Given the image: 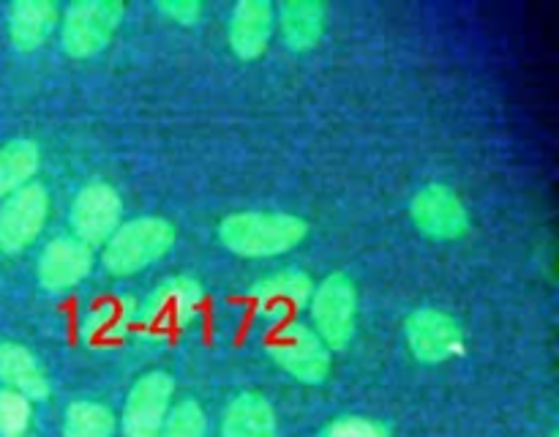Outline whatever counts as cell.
Returning <instances> with one entry per match:
<instances>
[{"label":"cell","mask_w":559,"mask_h":437,"mask_svg":"<svg viewBox=\"0 0 559 437\" xmlns=\"http://www.w3.org/2000/svg\"><path fill=\"white\" fill-rule=\"evenodd\" d=\"M311 293H314V282H311L309 273L298 271V268H284V271L260 279L251 287V304H254L257 315L278 322L287 320L295 311L306 309Z\"/></svg>","instance_id":"cell-12"},{"label":"cell","mask_w":559,"mask_h":437,"mask_svg":"<svg viewBox=\"0 0 559 437\" xmlns=\"http://www.w3.org/2000/svg\"><path fill=\"white\" fill-rule=\"evenodd\" d=\"M115 415L107 404L80 399L69 404L63 418V437H112Z\"/></svg>","instance_id":"cell-21"},{"label":"cell","mask_w":559,"mask_h":437,"mask_svg":"<svg viewBox=\"0 0 559 437\" xmlns=\"http://www.w3.org/2000/svg\"><path fill=\"white\" fill-rule=\"evenodd\" d=\"M205 429L207 421L202 408L194 399H186V402L175 404V408L169 410L158 437H205Z\"/></svg>","instance_id":"cell-23"},{"label":"cell","mask_w":559,"mask_h":437,"mask_svg":"<svg viewBox=\"0 0 559 437\" xmlns=\"http://www.w3.org/2000/svg\"><path fill=\"white\" fill-rule=\"evenodd\" d=\"M49 216V194L41 184H27L0 205V251L20 255L41 235Z\"/></svg>","instance_id":"cell-8"},{"label":"cell","mask_w":559,"mask_h":437,"mask_svg":"<svg viewBox=\"0 0 559 437\" xmlns=\"http://www.w3.org/2000/svg\"><path fill=\"white\" fill-rule=\"evenodd\" d=\"M93 271V249L76 240L74 235H60L44 246L38 257V282L49 293H63V290L76 287L85 282L87 273Z\"/></svg>","instance_id":"cell-13"},{"label":"cell","mask_w":559,"mask_h":437,"mask_svg":"<svg viewBox=\"0 0 559 437\" xmlns=\"http://www.w3.org/2000/svg\"><path fill=\"white\" fill-rule=\"evenodd\" d=\"M205 293L191 276H169L136 309V322L151 339H169L183 331L200 311Z\"/></svg>","instance_id":"cell-4"},{"label":"cell","mask_w":559,"mask_h":437,"mask_svg":"<svg viewBox=\"0 0 559 437\" xmlns=\"http://www.w3.org/2000/svg\"><path fill=\"white\" fill-rule=\"evenodd\" d=\"M41 169V147L33 140H11L0 145V197L33 184L36 173Z\"/></svg>","instance_id":"cell-20"},{"label":"cell","mask_w":559,"mask_h":437,"mask_svg":"<svg viewBox=\"0 0 559 437\" xmlns=\"http://www.w3.org/2000/svg\"><path fill=\"white\" fill-rule=\"evenodd\" d=\"M0 382L9 391L22 393L25 399H36V402L49 397L47 371L25 344L0 342Z\"/></svg>","instance_id":"cell-16"},{"label":"cell","mask_w":559,"mask_h":437,"mask_svg":"<svg viewBox=\"0 0 559 437\" xmlns=\"http://www.w3.org/2000/svg\"><path fill=\"white\" fill-rule=\"evenodd\" d=\"M314 333L325 342L328 350H344L353 342L355 311H358V293L353 279L344 273H331L314 287L309 300Z\"/></svg>","instance_id":"cell-5"},{"label":"cell","mask_w":559,"mask_h":437,"mask_svg":"<svg viewBox=\"0 0 559 437\" xmlns=\"http://www.w3.org/2000/svg\"><path fill=\"white\" fill-rule=\"evenodd\" d=\"M58 5L52 0H16L9 9V42L16 52H36L58 27Z\"/></svg>","instance_id":"cell-15"},{"label":"cell","mask_w":559,"mask_h":437,"mask_svg":"<svg viewBox=\"0 0 559 437\" xmlns=\"http://www.w3.org/2000/svg\"><path fill=\"white\" fill-rule=\"evenodd\" d=\"M309 235L306 218L284 211H240L218 224V238L233 255L278 257L300 246Z\"/></svg>","instance_id":"cell-1"},{"label":"cell","mask_w":559,"mask_h":437,"mask_svg":"<svg viewBox=\"0 0 559 437\" xmlns=\"http://www.w3.org/2000/svg\"><path fill=\"white\" fill-rule=\"evenodd\" d=\"M409 350L424 364H442L464 353V331L456 317L435 306H420L404 322Z\"/></svg>","instance_id":"cell-9"},{"label":"cell","mask_w":559,"mask_h":437,"mask_svg":"<svg viewBox=\"0 0 559 437\" xmlns=\"http://www.w3.org/2000/svg\"><path fill=\"white\" fill-rule=\"evenodd\" d=\"M267 355L289 377L309 382V386H317V382H322L331 375V350L317 336L314 328L304 326V322L278 326L267 336Z\"/></svg>","instance_id":"cell-6"},{"label":"cell","mask_w":559,"mask_h":437,"mask_svg":"<svg viewBox=\"0 0 559 437\" xmlns=\"http://www.w3.org/2000/svg\"><path fill=\"white\" fill-rule=\"evenodd\" d=\"M31 399L0 388V437H25V432L31 429Z\"/></svg>","instance_id":"cell-22"},{"label":"cell","mask_w":559,"mask_h":437,"mask_svg":"<svg viewBox=\"0 0 559 437\" xmlns=\"http://www.w3.org/2000/svg\"><path fill=\"white\" fill-rule=\"evenodd\" d=\"M158 14L167 16V20H173L175 25H197L202 16V3L200 0H162V3L156 5Z\"/></svg>","instance_id":"cell-25"},{"label":"cell","mask_w":559,"mask_h":437,"mask_svg":"<svg viewBox=\"0 0 559 437\" xmlns=\"http://www.w3.org/2000/svg\"><path fill=\"white\" fill-rule=\"evenodd\" d=\"M273 36V5L267 0H240L229 14L227 42L240 60H257Z\"/></svg>","instance_id":"cell-14"},{"label":"cell","mask_w":559,"mask_h":437,"mask_svg":"<svg viewBox=\"0 0 559 437\" xmlns=\"http://www.w3.org/2000/svg\"><path fill=\"white\" fill-rule=\"evenodd\" d=\"M136 322V304L131 298L98 300L82 320V339L87 344L118 342Z\"/></svg>","instance_id":"cell-19"},{"label":"cell","mask_w":559,"mask_h":437,"mask_svg":"<svg viewBox=\"0 0 559 437\" xmlns=\"http://www.w3.org/2000/svg\"><path fill=\"white\" fill-rule=\"evenodd\" d=\"M276 413L257 391H243L227 404L222 437H276Z\"/></svg>","instance_id":"cell-17"},{"label":"cell","mask_w":559,"mask_h":437,"mask_svg":"<svg viewBox=\"0 0 559 437\" xmlns=\"http://www.w3.org/2000/svg\"><path fill=\"white\" fill-rule=\"evenodd\" d=\"M175 246V227L162 216H140L120 222L104 244V268L112 276H134L156 265Z\"/></svg>","instance_id":"cell-2"},{"label":"cell","mask_w":559,"mask_h":437,"mask_svg":"<svg viewBox=\"0 0 559 437\" xmlns=\"http://www.w3.org/2000/svg\"><path fill=\"white\" fill-rule=\"evenodd\" d=\"M328 9L317 0H289L278 9V25H282V36L289 49L295 52H306L320 44L322 33H325Z\"/></svg>","instance_id":"cell-18"},{"label":"cell","mask_w":559,"mask_h":437,"mask_svg":"<svg viewBox=\"0 0 559 437\" xmlns=\"http://www.w3.org/2000/svg\"><path fill=\"white\" fill-rule=\"evenodd\" d=\"M415 227L431 240H459L469 229V213L462 197L442 184H431L413 197L409 205Z\"/></svg>","instance_id":"cell-11"},{"label":"cell","mask_w":559,"mask_h":437,"mask_svg":"<svg viewBox=\"0 0 559 437\" xmlns=\"http://www.w3.org/2000/svg\"><path fill=\"white\" fill-rule=\"evenodd\" d=\"M120 216H123V202H120L118 189L102 184V180L87 184L76 191L74 202H71V235L91 249L102 246L120 227Z\"/></svg>","instance_id":"cell-7"},{"label":"cell","mask_w":559,"mask_h":437,"mask_svg":"<svg viewBox=\"0 0 559 437\" xmlns=\"http://www.w3.org/2000/svg\"><path fill=\"white\" fill-rule=\"evenodd\" d=\"M320 437H391V429L380 421L360 418V415H347L336 418L320 432Z\"/></svg>","instance_id":"cell-24"},{"label":"cell","mask_w":559,"mask_h":437,"mask_svg":"<svg viewBox=\"0 0 559 437\" xmlns=\"http://www.w3.org/2000/svg\"><path fill=\"white\" fill-rule=\"evenodd\" d=\"M126 16L118 0H80L66 9L60 20V47L66 55L85 60L109 47Z\"/></svg>","instance_id":"cell-3"},{"label":"cell","mask_w":559,"mask_h":437,"mask_svg":"<svg viewBox=\"0 0 559 437\" xmlns=\"http://www.w3.org/2000/svg\"><path fill=\"white\" fill-rule=\"evenodd\" d=\"M175 380L167 371H147L131 386L123 404L126 437H158L173 410Z\"/></svg>","instance_id":"cell-10"}]
</instances>
